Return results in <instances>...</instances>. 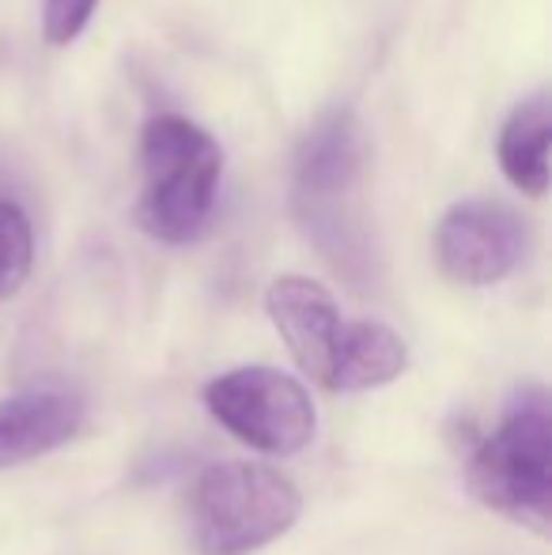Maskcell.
Wrapping results in <instances>:
<instances>
[{"label": "cell", "mask_w": 552, "mask_h": 555, "mask_svg": "<svg viewBox=\"0 0 552 555\" xmlns=\"http://www.w3.org/2000/svg\"><path fill=\"white\" fill-rule=\"evenodd\" d=\"M303 499L284 473L254 461H220L193 488V533L205 555H251L299 521Z\"/></svg>", "instance_id": "obj_3"}, {"label": "cell", "mask_w": 552, "mask_h": 555, "mask_svg": "<svg viewBox=\"0 0 552 555\" xmlns=\"http://www.w3.org/2000/svg\"><path fill=\"white\" fill-rule=\"evenodd\" d=\"M205 404L239 442L269 457H292L310 446L318 412L299 378L273 366H239L208 382Z\"/></svg>", "instance_id": "obj_4"}, {"label": "cell", "mask_w": 552, "mask_h": 555, "mask_svg": "<svg viewBox=\"0 0 552 555\" xmlns=\"http://www.w3.org/2000/svg\"><path fill=\"white\" fill-rule=\"evenodd\" d=\"M470 491L492 511L549 533L552 521V409L541 386L511 397L500 427L465 461Z\"/></svg>", "instance_id": "obj_1"}, {"label": "cell", "mask_w": 552, "mask_h": 555, "mask_svg": "<svg viewBox=\"0 0 552 555\" xmlns=\"http://www.w3.org/2000/svg\"><path fill=\"white\" fill-rule=\"evenodd\" d=\"M406 366H409V351L398 333L386 330L383 322H348L341 330L337 356H333L325 389H333V393L378 389L386 382L401 378Z\"/></svg>", "instance_id": "obj_9"}, {"label": "cell", "mask_w": 552, "mask_h": 555, "mask_svg": "<svg viewBox=\"0 0 552 555\" xmlns=\"http://www.w3.org/2000/svg\"><path fill=\"white\" fill-rule=\"evenodd\" d=\"M530 227L500 201H462L435 227V257L454 284L488 287L523 264Z\"/></svg>", "instance_id": "obj_5"}, {"label": "cell", "mask_w": 552, "mask_h": 555, "mask_svg": "<svg viewBox=\"0 0 552 555\" xmlns=\"http://www.w3.org/2000/svg\"><path fill=\"white\" fill-rule=\"evenodd\" d=\"M549 140H552V114L549 95L538 91L523 106L508 114L500 129V167L515 190L541 201L549 193Z\"/></svg>", "instance_id": "obj_10"}, {"label": "cell", "mask_w": 552, "mask_h": 555, "mask_svg": "<svg viewBox=\"0 0 552 555\" xmlns=\"http://www.w3.org/2000/svg\"><path fill=\"white\" fill-rule=\"evenodd\" d=\"M144 193L140 223L152 238L185 246L205 231L220 190V147L205 129L175 114H159L140 137Z\"/></svg>", "instance_id": "obj_2"}, {"label": "cell", "mask_w": 552, "mask_h": 555, "mask_svg": "<svg viewBox=\"0 0 552 555\" xmlns=\"http://www.w3.org/2000/svg\"><path fill=\"white\" fill-rule=\"evenodd\" d=\"M84 427V404L57 389H35L0 401V468L57 450Z\"/></svg>", "instance_id": "obj_8"}, {"label": "cell", "mask_w": 552, "mask_h": 555, "mask_svg": "<svg viewBox=\"0 0 552 555\" xmlns=\"http://www.w3.org/2000/svg\"><path fill=\"white\" fill-rule=\"evenodd\" d=\"M30 261H35V234L30 220L15 201L0 197V302L12 299L30 276Z\"/></svg>", "instance_id": "obj_11"}, {"label": "cell", "mask_w": 552, "mask_h": 555, "mask_svg": "<svg viewBox=\"0 0 552 555\" xmlns=\"http://www.w3.org/2000/svg\"><path fill=\"white\" fill-rule=\"evenodd\" d=\"M368 170V132L356 114H325L295 155V205L348 201Z\"/></svg>", "instance_id": "obj_7"}, {"label": "cell", "mask_w": 552, "mask_h": 555, "mask_svg": "<svg viewBox=\"0 0 552 555\" xmlns=\"http://www.w3.org/2000/svg\"><path fill=\"white\" fill-rule=\"evenodd\" d=\"M266 310L299 371L310 374L318 386H325L341 330H345L333 295L307 276H280L266 292Z\"/></svg>", "instance_id": "obj_6"}, {"label": "cell", "mask_w": 552, "mask_h": 555, "mask_svg": "<svg viewBox=\"0 0 552 555\" xmlns=\"http://www.w3.org/2000/svg\"><path fill=\"white\" fill-rule=\"evenodd\" d=\"M99 0H46L42 12V30L53 46H68L84 27H88L91 12Z\"/></svg>", "instance_id": "obj_12"}]
</instances>
